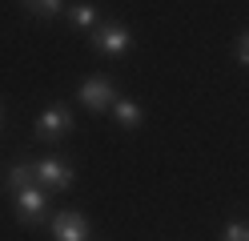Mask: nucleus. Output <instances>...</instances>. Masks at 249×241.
<instances>
[{"mask_svg": "<svg viewBox=\"0 0 249 241\" xmlns=\"http://www.w3.org/2000/svg\"><path fill=\"white\" fill-rule=\"evenodd\" d=\"M113 112H117V121H121L124 129H137V125H141V109H137L133 101H113Z\"/></svg>", "mask_w": 249, "mask_h": 241, "instance_id": "0eeeda50", "label": "nucleus"}, {"mask_svg": "<svg viewBox=\"0 0 249 241\" xmlns=\"http://www.w3.org/2000/svg\"><path fill=\"white\" fill-rule=\"evenodd\" d=\"M69 20H72L76 28H92V24H97V20H101V12H97V8H92V4H76V8L69 12Z\"/></svg>", "mask_w": 249, "mask_h": 241, "instance_id": "6e6552de", "label": "nucleus"}, {"mask_svg": "<svg viewBox=\"0 0 249 241\" xmlns=\"http://www.w3.org/2000/svg\"><path fill=\"white\" fill-rule=\"evenodd\" d=\"M76 96H81V105H89V109H108L117 101V89H113L108 76H89L85 85L76 89Z\"/></svg>", "mask_w": 249, "mask_h": 241, "instance_id": "20e7f679", "label": "nucleus"}, {"mask_svg": "<svg viewBox=\"0 0 249 241\" xmlns=\"http://www.w3.org/2000/svg\"><path fill=\"white\" fill-rule=\"evenodd\" d=\"M129 44H133L129 28L117 24V20H108V24H101L97 32H92V48L105 53V56H124V53H129Z\"/></svg>", "mask_w": 249, "mask_h": 241, "instance_id": "f257e3e1", "label": "nucleus"}, {"mask_svg": "<svg viewBox=\"0 0 249 241\" xmlns=\"http://www.w3.org/2000/svg\"><path fill=\"white\" fill-rule=\"evenodd\" d=\"M17 213H20V221H40V213H44V193L40 189H20L17 193Z\"/></svg>", "mask_w": 249, "mask_h": 241, "instance_id": "423d86ee", "label": "nucleus"}, {"mask_svg": "<svg viewBox=\"0 0 249 241\" xmlns=\"http://www.w3.org/2000/svg\"><path fill=\"white\" fill-rule=\"evenodd\" d=\"M72 129V112L65 105H49L40 112V121H36V137L40 141H56V137H65Z\"/></svg>", "mask_w": 249, "mask_h": 241, "instance_id": "7ed1b4c3", "label": "nucleus"}, {"mask_svg": "<svg viewBox=\"0 0 249 241\" xmlns=\"http://www.w3.org/2000/svg\"><path fill=\"white\" fill-rule=\"evenodd\" d=\"M237 60L245 64V69H249V32H245V37L237 40Z\"/></svg>", "mask_w": 249, "mask_h": 241, "instance_id": "f8f14e48", "label": "nucleus"}, {"mask_svg": "<svg viewBox=\"0 0 249 241\" xmlns=\"http://www.w3.org/2000/svg\"><path fill=\"white\" fill-rule=\"evenodd\" d=\"M221 241H249V225H241V221H233L229 229H225V237Z\"/></svg>", "mask_w": 249, "mask_h": 241, "instance_id": "9b49d317", "label": "nucleus"}, {"mask_svg": "<svg viewBox=\"0 0 249 241\" xmlns=\"http://www.w3.org/2000/svg\"><path fill=\"white\" fill-rule=\"evenodd\" d=\"M28 185H33V169H28V165H12V169H8V189L20 193V189H28Z\"/></svg>", "mask_w": 249, "mask_h": 241, "instance_id": "1a4fd4ad", "label": "nucleus"}, {"mask_svg": "<svg viewBox=\"0 0 249 241\" xmlns=\"http://www.w3.org/2000/svg\"><path fill=\"white\" fill-rule=\"evenodd\" d=\"M53 237L56 241H85L89 237V221L76 213V209H65V213L53 217Z\"/></svg>", "mask_w": 249, "mask_h": 241, "instance_id": "39448f33", "label": "nucleus"}, {"mask_svg": "<svg viewBox=\"0 0 249 241\" xmlns=\"http://www.w3.org/2000/svg\"><path fill=\"white\" fill-rule=\"evenodd\" d=\"M28 4V12H36V16H53V12H60V0H24Z\"/></svg>", "mask_w": 249, "mask_h": 241, "instance_id": "9d476101", "label": "nucleus"}, {"mask_svg": "<svg viewBox=\"0 0 249 241\" xmlns=\"http://www.w3.org/2000/svg\"><path fill=\"white\" fill-rule=\"evenodd\" d=\"M33 181L49 185V189H72V165H65L56 157H44L33 165Z\"/></svg>", "mask_w": 249, "mask_h": 241, "instance_id": "f03ea898", "label": "nucleus"}]
</instances>
